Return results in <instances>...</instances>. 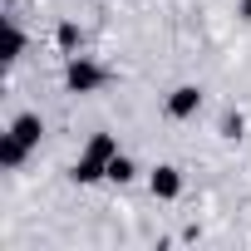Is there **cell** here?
<instances>
[{"label":"cell","mask_w":251,"mask_h":251,"mask_svg":"<svg viewBox=\"0 0 251 251\" xmlns=\"http://www.w3.org/2000/svg\"><path fill=\"white\" fill-rule=\"evenodd\" d=\"M197 108H202V89H197V84L173 89V99H168V113H173V118H192Z\"/></svg>","instance_id":"cell-3"},{"label":"cell","mask_w":251,"mask_h":251,"mask_svg":"<svg viewBox=\"0 0 251 251\" xmlns=\"http://www.w3.org/2000/svg\"><path fill=\"white\" fill-rule=\"evenodd\" d=\"M20 54H25V35L15 25H5V59H20Z\"/></svg>","instance_id":"cell-9"},{"label":"cell","mask_w":251,"mask_h":251,"mask_svg":"<svg viewBox=\"0 0 251 251\" xmlns=\"http://www.w3.org/2000/svg\"><path fill=\"white\" fill-rule=\"evenodd\" d=\"M25 158H30V148H25L15 133H0V163H5V168H20Z\"/></svg>","instance_id":"cell-6"},{"label":"cell","mask_w":251,"mask_h":251,"mask_svg":"<svg viewBox=\"0 0 251 251\" xmlns=\"http://www.w3.org/2000/svg\"><path fill=\"white\" fill-rule=\"evenodd\" d=\"M54 40H59V50H79V30H74V25H59Z\"/></svg>","instance_id":"cell-10"},{"label":"cell","mask_w":251,"mask_h":251,"mask_svg":"<svg viewBox=\"0 0 251 251\" xmlns=\"http://www.w3.org/2000/svg\"><path fill=\"white\" fill-rule=\"evenodd\" d=\"M99 177H108L103 163H94V158H79L74 163V182H99Z\"/></svg>","instance_id":"cell-7"},{"label":"cell","mask_w":251,"mask_h":251,"mask_svg":"<svg viewBox=\"0 0 251 251\" xmlns=\"http://www.w3.org/2000/svg\"><path fill=\"white\" fill-rule=\"evenodd\" d=\"M10 133H15L25 148H40V118H35V113H20V118L10 123Z\"/></svg>","instance_id":"cell-5"},{"label":"cell","mask_w":251,"mask_h":251,"mask_svg":"<svg viewBox=\"0 0 251 251\" xmlns=\"http://www.w3.org/2000/svg\"><path fill=\"white\" fill-rule=\"evenodd\" d=\"M64 84H69L74 94H94V89L103 84V69H99L89 54H69V64H64Z\"/></svg>","instance_id":"cell-1"},{"label":"cell","mask_w":251,"mask_h":251,"mask_svg":"<svg viewBox=\"0 0 251 251\" xmlns=\"http://www.w3.org/2000/svg\"><path fill=\"white\" fill-rule=\"evenodd\" d=\"M108 182H133V158H123V153H118V158L108 163Z\"/></svg>","instance_id":"cell-8"},{"label":"cell","mask_w":251,"mask_h":251,"mask_svg":"<svg viewBox=\"0 0 251 251\" xmlns=\"http://www.w3.org/2000/svg\"><path fill=\"white\" fill-rule=\"evenodd\" d=\"M84 158H94V163H103V168H108V163L118 158V143H113L108 133H94V138H89V148H84Z\"/></svg>","instance_id":"cell-4"},{"label":"cell","mask_w":251,"mask_h":251,"mask_svg":"<svg viewBox=\"0 0 251 251\" xmlns=\"http://www.w3.org/2000/svg\"><path fill=\"white\" fill-rule=\"evenodd\" d=\"M148 187H153V197H163V202H173V197L182 192V173H177L173 163H158V168L148 173Z\"/></svg>","instance_id":"cell-2"}]
</instances>
